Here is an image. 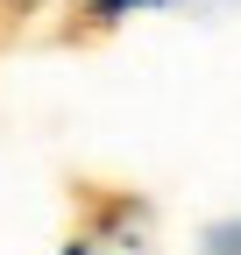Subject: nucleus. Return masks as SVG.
<instances>
[{
    "label": "nucleus",
    "mask_w": 241,
    "mask_h": 255,
    "mask_svg": "<svg viewBox=\"0 0 241 255\" xmlns=\"http://www.w3.org/2000/svg\"><path fill=\"white\" fill-rule=\"evenodd\" d=\"M50 0H0V28H21L28 14H43Z\"/></svg>",
    "instance_id": "2"
},
{
    "label": "nucleus",
    "mask_w": 241,
    "mask_h": 255,
    "mask_svg": "<svg viewBox=\"0 0 241 255\" xmlns=\"http://www.w3.org/2000/svg\"><path fill=\"white\" fill-rule=\"evenodd\" d=\"M149 7H163V0H78L71 21H78V36H107V28H120L128 14H149Z\"/></svg>",
    "instance_id": "1"
},
{
    "label": "nucleus",
    "mask_w": 241,
    "mask_h": 255,
    "mask_svg": "<svg viewBox=\"0 0 241 255\" xmlns=\"http://www.w3.org/2000/svg\"><path fill=\"white\" fill-rule=\"evenodd\" d=\"M64 255H100V248H85V241H71V248H64Z\"/></svg>",
    "instance_id": "3"
}]
</instances>
